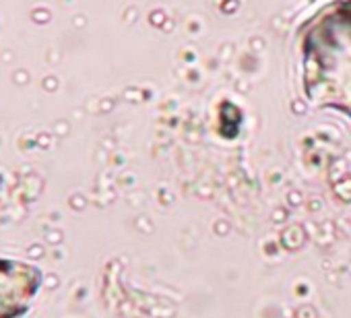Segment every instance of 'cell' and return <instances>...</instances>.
Returning <instances> with one entry per match:
<instances>
[{"label":"cell","mask_w":351,"mask_h":318,"mask_svg":"<svg viewBox=\"0 0 351 318\" xmlns=\"http://www.w3.org/2000/svg\"><path fill=\"white\" fill-rule=\"evenodd\" d=\"M40 283V269L23 260L0 258V318H19L25 314Z\"/></svg>","instance_id":"1"}]
</instances>
